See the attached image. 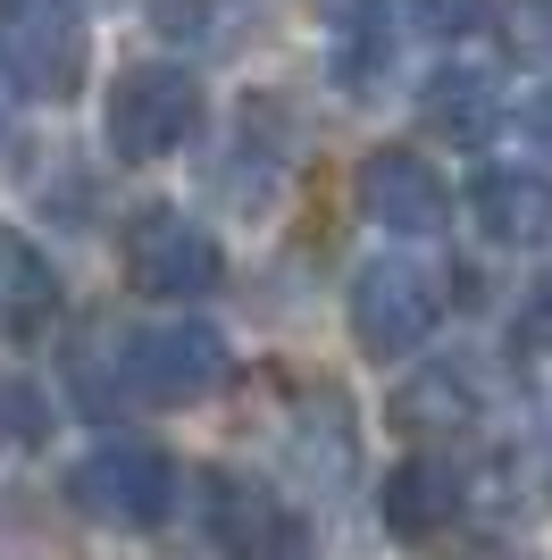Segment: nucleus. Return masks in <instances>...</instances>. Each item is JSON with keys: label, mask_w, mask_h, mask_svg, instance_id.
<instances>
[{"label": "nucleus", "mask_w": 552, "mask_h": 560, "mask_svg": "<svg viewBox=\"0 0 552 560\" xmlns=\"http://www.w3.org/2000/svg\"><path fill=\"white\" fill-rule=\"evenodd\" d=\"M234 376V351L209 318H160V327H135L117 343V394L184 410V401H209Z\"/></svg>", "instance_id": "1"}, {"label": "nucleus", "mask_w": 552, "mask_h": 560, "mask_svg": "<svg viewBox=\"0 0 552 560\" xmlns=\"http://www.w3.org/2000/svg\"><path fill=\"white\" fill-rule=\"evenodd\" d=\"M68 502L92 518V527H117V536H151L176 511V460L160 444H92L84 460L68 468Z\"/></svg>", "instance_id": "2"}, {"label": "nucleus", "mask_w": 552, "mask_h": 560, "mask_svg": "<svg viewBox=\"0 0 552 560\" xmlns=\"http://www.w3.org/2000/svg\"><path fill=\"white\" fill-rule=\"evenodd\" d=\"M110 151L117 160H168L202 135V75L176 59H142L110 84Z\"/></svg>", "instance_id": "3"}, {"label": "nucleus", "mask_w": 552, "mask_h": 560, "mask_svg": "<svg viewBox=\"0 0 552 560\" xmlns=\"http://www.w3.org/2000/svg\"><path fill=\"white\" fill-rule=\"evenodd\" d=\"M84 18L76 0H0V75L34 101H68L84 84Z\"/></svg>", "instance_id": "4"}, {"label": "nucleus", "mask_w": 552, "mask_h": 560, "mask_svg": "<svg viewBox=\"0 0 552 560\" xmlns=\"http://www.w3.org/2000/svg\"><path fill=\"white\" fill-rule=\"evenodd\" d=\"M126 284L151 293V302H202V293L227 284V252L184 210H135V226H126Z\"/></svg>", "instance_id": "5"}, {"label": "nucleus", "mask_w": 552, "mask_h": 560, "mask_svg": "<svg viewBox=\"0 0 552 560\" xmlns=\"http://www.w3.org/2000/svg\"><path fill=\"white\" fill-rule=\"evenodd\" d=\"M436 318H444V302L411 259H368L360 277H352V343L368 360H411L436 335Z\"/></svg>", "instance_id": "6"}, {"label": "nucleus", "mask_w": 552, "mask_h": 560, "mask_svg": "<svg viewBox=\"0 0 552 560\" xmlns=\"http://www.w3.org/2000/svg\"><path fill=\"white\" fill-rule=\"evenodd\" d=\"M202 502H209V536H218L227 560H294L301 552V518L243 468H209Z\"/></svg>", "instance_id": "7"}, {"label": "nucleus", "mask_w": 552, "mask_h": 560, "mask_svg": "<svg viewBox=\"0 0 552 560\" xmlns=\"http://www.w3.org/2000/svg\"><path fill=\"white\" fill-rule=\"evenodd\" d=\"M360 210L368 226H386V234H436L444 226V176L418 151H368L360 160Z\"/></svg>", "instance_id": "8"}, {"label": "nucleus", "mask_w": 552, "mask_h": 560, "mask_svg": "<svg viewBox=\"0 0 552 560\" xmlns=\"http://www.w3.org/2000/svg\"><path fill=\"white\" fill-rule=\"evenodd\" d=\"M469 218H478L485 243L528 252V243L552 234V176H536V167H478L469 176Z\"/></svg>", "instance_id": "9"}, {"label": "nucleus", "mask_w": 552, "mask_h": 560, "mask_svg": "<svg viewBox=\"0 0 552 560\" xmlns=\"http://www.w3.org/2000/svg\"><path fill=\"white\" fill-rule=\"evenodd\" d=\"M452 511H460V468L436 460V452H411V460L386 468V486H377V518H386V536H402V544L444 536Z\"/></svg>", "instance_id": "10"}, {"label": "nucleus", "mask_w": 552, "mask_h": 560, "mask_svg": "<svg viewBox=\"0 0 552 560\" xmlns=\"http://www.w3.org/2000/svg\"><path fill=\"white\" fill-rule=\"evenodd\" d=\"M393 435H411V444H452L460 427L478 419V385H469V369H418L393 385L386 401Z\"/></svg>", "instance_id": "11"}, {"label": "nucleus", "mask_w": 552, "mask_h": 560, "mask_svg": "<svg viewBox=\"0 0 552 560\" xmlns=\"http://www.w3.org/2000/svg\"><path fill=\"white\" fill-rule=\"evenodd\" d=\"M59 310V277L50 259L25 243L18 226H0V335H43Z\"/></svg>", "instance_id": "12"}, {"label": "nucleus", "mask_w": 552, "mask_h": 560, "mask_svg": "<svg viewBox=\"0 0 552 560\" xmlns=\"http://www.w3.org/2000/svg\"><path fill=\"white\" fill-rule=\"evenodd\" d=\"M418 117H427V135H444V142H485L494 126H503V93H494V75H478V68H452V75H436L427 93H418Z\"/></svg>", "instance_id": "13"}, {"label": "nucleus", "mask_w": 552, "mask_h": 560, "mask_svg": "<svg viewBox=\"0 0 552 560\" xmlns=\"http://www.w3.org/2000/svg\"><path fill=\"white\" fill-rule=\"evenodd\" d=\"M393 68V43H386V9L377 0H360V9H344V34H335V84L344 93H377Z\"/></svg>", "instance_id": "14"}, {"label": "nucleus", "mask_w": 552, "mask_h": 560, "mask_svg": "<svg viewBox=\"0 0 552 560\" xmlns=\"http://www.w3.org/2000/svg\"><path fill=\"white\" fill-rule=\"evenodd\" d=\"M402 9H411V25L427 34V43H469V34L494 18L485 0H402Z\"/></svg>", "instance_id": "15"}, {"label": "nucleus", "mask_w": 552, "mask_h": 560, "mask_svg": "<svg viewBox=\"0 0 552 560\" xmlns=\"http://www.w3.org/2000/svg\"><path fill=\"white\" fill-rule=\"evenodd\" d=\"M50 410L34 401V385H18V376H0V435H18V444H43Z\"/></svg>", "instance_id": "16"}, {"label": "nucleus", "mask_w": 552, "mask_h": 560, "mask_svg": "<svg viewBox=\"0 0 552 560\" xmlns=\"http://www.w3.org/2000/svg\"><path fill=\"white\" fill-rule=\"evenodd\" d=\"M510 43L552 59V0H510Z\"/></svg>", "instance_id": "17"}, {"label": "nucleus", "mask_w": 552, "mask_h": 560, "mask_svg": "<svg viewBox=\"0 0 552 560\" xmlns=\"http://www.w3.org/2000/svg\"><path fill=\"white\" fill-rule=\"evenodd\" d=\"M519 117H528V135L552 151V84H544V93H528V109H519Z\"/></svg>", "instance_id": "18"}, {"label": "nucleus", "mask_w": 552, "mask_h": 560, "mask_svg": "<svg viewBox=\"0 0 552 560\" xmlns=\"http://www.w3.org/2000/svg\"><path fill=\"white\" fill-rule=\"evenodd\" d=\"M444 560H528V552H510V544H452Z\"/></svg>", "instance_id": "19"}]
</instances>
